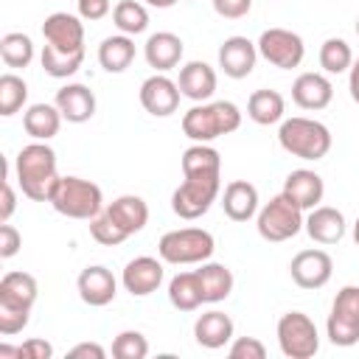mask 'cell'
I'll return each mask as SVG.
<instances>
[{
  "label": "cell",
  "instance_id": "cell-32",
  "mask_svg": "<svg viewBox=\"0 0 359 359\" xmlns=\"http://www.w3.org/2000/svg\"><path fill=\"white\" fill-rule=\"evenodd\" d=\"M39 62H42V70L50 76V79H70L73 73H79L81 62H84V50H76V53H65V50H56L53 45H42V53H39Z\"/></svg>",
  "mask_w": 359,
  "mask_h": 359
},
{
  "label": "cell",
  "instance_id": "cell-15",
  "mask_svg": "<svg viewBox=\"0 0 359 359\" xmlns=\"http://www.w3.org/2000/svg\"><path fill=\"white\" fill-rule=\"evenodd\" d=\"M42 36L56 50H65V53L84 50V22L76 14H67V11L48 14L42 22Z\"/></svg>",
  "mask_w": 359,
  "mask_h": 359
},
{
  "label": "cell",
  "instance_id": "cell-18",
  "mask_svg": "<svg viewBox=\"0 0 359 359\" xmlns=\"http://www.w3.org/2000/svg\"><path fill=\"white\" fill-rule=\"evenodd\" d=\"M345 227H348V224H345L342 210H337V208H331V205H317V208H311L309 216H306V222H303V230L309 233V238H311L314 244H323V247L339 244L342 236H345Z\"/></svg>",
  "mask_w": 359,
  "mask_h": 359
},
{
  "label": "cell",
  "instance_id": "cell-33",
  "mask_svg": "<svg viewBox=\"0 0 359 359\" xmlns=\"http://www.w3.org/2000/svg\"><path fill=\"white\" fill-rule=\"evenodd\" d=\"M112 22L121 34L126 36H137L149 28V11L143 3L137 0H121L115 8H112Z\"/></svg>",
  "mask_w": 359,
  "mask_h": 359
},
{
  "label": "cell",
  "instance_id": "cell-48",
  "mask_svg": "<svg viewBox=\"0 0 359 359\" xmlns=\"http://www.w3.org/2000/svg\"><path fill=\"white\" fill-rule=\"evenodd\" d=\"M353 241H356V247H359V216H356V222H353Z\"/></svg>",
  "mask_w": 359,
  "mask_h": 359
},
{
  "label": "cell",
  "instance_id": "cell-7",
  "mask_svg": "<svg viewBox=\"0 0 359 359\" xmlns=\"http://www.w3.org/2000/svg\"><path fill=\"white\" fill-rule=\"evenodd\" d=\"M216 250V241L208 230L202 227H180V230H168L160 236L157 241V255L165 264L174 266H185V264H202L210 261Z\"/></svg>",
  "mask_w": 359,
  "mask_h": 359
},
{
  "label": "cell",
  "instance_id": "cell-17",
  "mask_svg": "<svg viewBox=\"0 0 359 359\" xmlns=\"http://www.w3.org/2000/svg\"><path fill=\"white\" fill-rule=\"evenodd\" d=\"M258 62V45L241 34L227 36L219 45V67L230 79H247Z\"/></svg>",
  "mask_w": 359,
  "mask_h": 359
},
{
  "label": "cell",
  "instance_id": "cell-45",
  "mask_svg": "<svg viewBox=\"0 0 359 359\" xmlns=\"http://www.w3.org/2000/svg\"><path fill=\"white\" fill-rule=\"evenodd\" d=\"M14 208H17V194H14V188H11V182L6 177V182H3V202H0V222H8Z\"/></svg>",
  "mask_w": 359,
  "mask_h": 359
},
{
  "label": "cell",
  "instance_id": "cell-6",
  "mask_svg": "<svg viewBox=\"0 0 359 359\" xmlns=\"http://www.w3.org/2000/svg\"><path fill=\"white\" fill-rule=\"evenodd\" d=\"M48 202L53 205L56 213L67 219H81V222H90L104 210L101 188L81 177H59Z\"/></svg>",
  "mask_w": 359,
  "mask_h": 359
},
{
  "label": "cell",
  "instance_id": "cell-10",
  "mask_svg": "<svg viewBox=\"0 0 359 359\" xmlns=\"http://www.w3.org/2000/svg\"><path fill=\"white\" fill-rule=\"evenodd\" d=\"M278 345L280 353L289 359H311L320 351V334L309 314L303 311H286L278 320Z\"/></svg>",
  "mask_w": 359,
  "mask_h": 359
},
{
  "label": "cell",
  "instance_id": "cell-36",
  "mask_svg": "<svg viewBox=\"0 0 359 359\" xmlns=\"http://www.w3.org/2000/svg\"><path fill=\"white\" fill-rule=\"evenodd\" d=\"M28 101V84L17 73H3L0 76V115L11 118L17 115Z\"/></svg>",
  "mask_w": 359,
  "mask_h": 359
},
{
  "label": "cell",
  "instance_id": "cell-31",
  "mask_svg": "<svg viewBox=\"0 0 359 359\" xmlns=\"http://www.w3.org/2000/svg\"><path fill=\"white\" fill-rule=\"evenodd\" d=\"M135 62V42L126 34H112L98 45V65L107 73H123Z\"/></svg>",
  "mask_w": 359,
  "mask_h": 359
},
{
  "label": "cell",
  "instance_id": "cell-40",
  "mask_svg": "<svg viewBox=\"0 0 359 359\" xmlns=\"http://www.w3.org/2000/svg\"><path fill=\"white\" fill-rule=\"evenodd\" d=\"M20 247H22V236H20V230H17L14 224L3 222V224H0V258H3V261L14 258V255L20 252Z\"/></svg>",
  "mask_w": 359,
  "mask_h": 359
},
{
  "label": "cell",
  "instance_id": "cell-39",
  "mask_svg": "<svg viewBox=\"0 0 359 359\" xmlns=\"http://www.w3.org/2000/svg\"><path fill=\"white\" fill-rule=\"evenodd\" d=\"M227 356L230 359H264L266 348L258 337H236L227 348Z\"/></svg>",
  "mask_w": 359,
  "mask_h": 359
},
{
  "label": "cell",
  "instance_id": "cell-4",
  "mask_svg": "<svg viewBox=\"0 0 359 359\" xmlns=\"http://www.w3.org/2000/svg\"><path fill=\"white\" fill-rule=\"evenodd\" d=\"M241 126V109L233 101H202L182 115V132L194 143H210Z\"/></svg>",
  "mask_w": 359,
  "mask_h": 359
},
{
  "label": "cell",
  "instance_id": "cell-8",
  "mask_svg": "<svg viewBox=\"0 0 359 359\" xmlns=\"http://www.w3.org/2000/svg\"><path fill=\"white\" fill-rule=\"evenodd\" d=\"M303 222H306L303 208H297L286 194L272 196L264 208H258V216H255L258 236L264 241H272V244L294 238L303 230Z\"/></svg>",
  "mask_w": 359,
  "mask_h": 359
},
{
  "label": "cell",
  "instance_id": "cell-35",
  "mask_svg": "<svg viewBox=\"0 0 359 359\" xmlns=\"http://www.w3.org/2000/svg\"><path fill=\"white\" fill-rule=\"evenodd\" d=\"M353 65V50L345 39L339 36H328L323 45H320V67L331 76H339L345 70H351Z\"/></svg>",
  "mask_w": 359,
  "mask_h": 359
},
{
  "label": "cell",
  "instance_id": "cell-1",
  "mask_svg": "<svg viewBox=\"0 0 359 359\" xmlns=\"http://www.w3.org/2000/svg\"><path fill=\"white\" fill-rule=\"evenodd\" d=\"M222 191V157L210 143H194L182 151V182L171 194V210L194 222L210 210Z\"/></svg>",
  "mask_w": 359,
  "mask_h": 359
},
{
  "label": "cell",
  "instance_id": "cell-22",
  "mask_svg": "<svg viewBox=\"0 0 359 359\" xmlns=\"http://www.w3.org/2000/svg\"><path fill=\"white\" fill-rule=\"evenodd\" d=\"M177 84H180V93L185 98H191L194 104H202V101H208L216 93V70L208 62L194 59V62L180 67Z\"/></svg>",
  "mask_w": 359,
  "mask_h": 359
},
{
  "label": "cell",
  "instance_id": "cell-30",
  "mask_svg": "<svg viewBox=\"0 0 359 359\" xmlns=\"http://www.w3.org/2000/svg\"><path fill=\"white\" fill-rule=\"evenodd\" d=\"M168 300H171V306L177 311H196L205 303V294H202V283H199L196 269L194 272H177L168 280Z\"/></svg>",
  "mask_w": 359,
  "mask_h": 359
},
{
  "label": "cell",
  "instance_id": "cell-24",
  "mask_svg": "<svg viewBox=\"0 0 359 359\" xmlns=\"http://www.w3.org/2000/svg\"><path fill=\"white\" fill-rule=\"evenodd\" d=\"M233 331H236V325H233L230 314H224L219 309L199 314L196 323H194V339H196V345H202L208 351L224 348L233 339Z\"/></svg>",
  "mask_w": 359,
  "mask_h": 359
},
{
  "label": "cell",
  "instance_id": "cell-46",
  "mask_svg": "<svg viewBox=\"0 0 359 359\" xmlns=\"http://www.w3.org/2000/svg\"><path fill=\"white\" fill-rule=\"evenodd\" d=\"M348 90H351V98L359 104V59H353V65L348 70Z\"/></svg>",
  "mask_w": 359,
  "mask_h": 359
},
{
  "label": "cell",
  "instance_id": "cell-16",
  "mask_svg": "<svg viewBox=\"0 0 359 359\" xmlns=\"http://www.w3.org/2000/svg\"><path fill=\"white\" fill-rule=\"evenodd\" d=\"M76 289H79V297L93 306V309H101V306H109L118 294V280L115 275L101 266V264H93V266H84L79 272V280H76Z\"/></svg>",
  "mask_w": 359,
  "mask_h": 359
},
{
  "label": "cell",
  "instance_id": "cell-29",
  "mask_svg": "<svg viewBox=\"0 0 359 359\" xmlns=\"http://www.w3.org/2000/svg\"><path fill=\"white\" fill-rule=\"evenodd\" d=\"M283 112H286V101H283V95L278 90H255L247 98V115L258 126L280 123L283 121Z\"/></svg>",
  "mask_w": 359,
  "mask_h": 359
},
{
  "label": "cell",
  "instance_id": "cell-43",
  "mask_svg": "<svg viewBox=\"0 0 359 359\" xmlns=\"http://www.w3.org/2000/svg\"><path fill=\"white\" fill-rule=\"evenodd\" d=\"M53 356V345L45 339H25L20 345V359H50Z\"/></svg>",
  "mask_w": 359,
  "mask_h": 359
},
{
  "label": "cell",
  "instance_id": "cell-23",
  "mask_svg": "<svg viewBox=\"0 0 359 359\" xmlns=\"http://www.w3.org/2000/svg\"><path fill=\"white\" fill-rule=\"evenodd\" d=\"M222 208L230 222H250L258 216V188L247 180H233L224 185Z\"/></svg>",
  "mask_w": 359,
  "mask_h": 359
},
{
  "label": "cell",
  "instance_id": "cell-38",
  "mask_svg": "<svg viewBox=\"0 0 359 359\" xmlns=\"http://www.w3.org/2000/svg\"><path fill=\"white\" fill-rule=\"evenodd\" d=\"M90 236H93L98 244H104V247H115V244H121V241L129 238L104 210H101L95 219H90Z\"/></svg>",
  "mask_w": 359,
  "mask_h": 359
},
{
  "label": "cell",
  "instance_id": "cell-12",
  "mask_svg": "<svg viewBox=\"0 0 359 359\" xmlns=\"http://www.w3.org/2000/svg\"><path fill=\"white\" fill-rule=\"evenodd\" d=\"M289 275L300 289H323L334 275V261L325 250H300L289 264Z\"/></svg>",
  "mask_w": 359,
  "mask_h": 359
},
{
  "label": "cell",
  "instance_id": "cell-25",
  "mask_svg": "<svg viewBox=\"0 0 359 359\" xmlns=\"http://www.w3.org/2000/svg\"><path fill=\"white\" fill-rule=\"evenodd\" d=\"M143 56L149 62V67H154L157 73H165V70H174L182 59V39L171 31H157L146 39L143 45Z\"/></svg>",
  "mask_w": 359,
  "mask_h": 359
},
{
  "label": "cell",
  "instance_id": "cell-2",
  "mask_svg": "<svg viewBox=\"0 0 359 359\" xmlns=\"http://www.w3.org/2000/svg\"><path fill=\"white\" fill-rule=\"evenodd\" d=\"M14 174L20 191L34 202H48L50 191L59 180L56 171V151L48 146V140H34L22 146L14 157Z\"/></svg>",
  "mask_w": 359,
  "mask_h": 359
},
{
  "label": "cell",
  "instance_id": "cell-21",
  "mask_svg": "<svg viewBox=\"0 0 359 359\" xmlns=\"http://www.w3.org/2000/svg\"><path fill=\"white\" fill-rule=\"evenodd\" d=\"M53 104L67 123H84L95 115V93L87 84H65L56 90Z\"/></svg>",
  "mask_w": 359,
  "mask_h": 359
},
{
  "label": "cell",
  "instance_id": "cell-27",
  "mask_svg": "<svg viewBox=\"0 0 359 359\" xmlns=\"http://www.w3.org/2000/svg\"><path fill=\"white\" fill-rule=\"evenodd\" d=\"M62 112L56 104H31L22 112V129L34 137V140H50L59 135L62 126Z\"/></svg>",
  "mask_w": 359,
  "mask_h": 359
},
{
  "label": "cell",
  "instance_id": "cell-41",
  "mask_svg": "<svg viewBox=\"0 0 359 359\" xmlns=\"http://www.w3.org/2000/svg\"><path fill=\"white\" fill-rule=\"evenodd\" d=\"M210 3H213V11L224 20H241L252 8V0H210Z\"/></svg>",
  "mask_w": 359,
  "mask_h": 359
},
{
  "label": "cell",
  "instance_id": "cell-11",
  "mask_svg": "<svg viewBox=\"0 0 359 359\" xmlns=\"http://www.w3.org/2000/svg\"><path fill=\"white\" fill-rule=\"evenodd\" d=\"M255 45H258V56H264L278 70L300 67V62L306 56L303 36L289 28H266V31H261Z\"/></svg>",
  "mask_w": 359,
  "mask_h": 359
},
{
  "label": "cell",
  "instance_id": "cell-44",
  "mask_svg": "<svg viewBox=\"0 0 359 359\" xmlns=\"http://www.w3.org/2000/svg\"><path fill=\"white\" fill-rule=\"evenodd\" d=\"M67 356H70V359H104L107 351H104V345H98V342H79V345H73V348L67 351Z\"/></svg>",
  "mask_w": 359,
  "mask_h": 359
},
{
  "label": "cell",
  "instance_id": "cell-26",
  "mask_svg": "<svg viewBox=\"0 0 359 359\" xmlns=\"http://www.w3.org/2000/svg\"><path fill=\"white\" fill-rule=\"evenodd\" d=\"M104 213H107L126 236L140 233V230L146 227V222H149V205H146L140 196H135V194H123V196L112 199V202L104 208Z\"/></svg>",
  "mask_w": 359,
  "mask_h": 359
},
{
  "label": "cell",
  "instance_id": "cell-3",
  "mask_svg": "<svg viewBox=\"0 0 359 359\" xmlns=\"http://www.w3.org/2000/svg\"><path fill=\"white\" fill-rule=\"evenodd\" d=\"M39 283L31 272H6L0 278V334L14 337L20 334L36 303Z\"/></svg>",
  "mask_w": 359,
  "mask_h": 359
},
{
  "label": "cell",
  "instance_id": "cell-37",
  "mask_svg": "<svg viewBox=\"0 0 359 359\" xmlns=\"http://www.w3.org/2000/svg\"><path fill=\"white\" fill-rule=\"evenodd\" d=\"M112 356L115 359H146L149 356V339L140 331H121L112 339Z\"/></svg>",
  "mask_w": 359,
  "mask_h": 359
},
{
  "label": "cell",
  "instance_id": "cell-14",
  "mask_svg": "<svg viewBox=\"0 0 359 359\" xmlns=\"http://www.w3.org/2000/svg\"><path fill=\"white\" fill-rule=\"evenodd\" d=\"M163 258H151V255H137L132 258L123 272H121V283L123 289L132 294V297H149L151 292L160 289L163 278H165V269H163Z\"/></svg>",
  "mask_w": 359,
  "mask_h": 359
},
{
  "label": "cell",
  "instance_id": "cell-13",
  "mask_svg": "<svg viewBox=\"0 0 359 359\" xmlns=\"http://www.w3.org/2000/svg\"><path fill=\"white\" fill-rule=\"evenodd\" d=\"M140 104H143V109L149 112V115H154V118H168V115H174L177 112V107H180V84L174 81V79H168L165 73H154V76H149L143 84H140Z\"/></svg>",
  "mask_w": 359,
  "mask_h": 359
},
{
  "label": "cell",
  "instance_id": "cell-28",
  "mask_svg": "<svg viewBox=\"0 0 359 359\" xmlns=\"http://www.w3.org/2000/svg\"><path fill=\"white\" fill-rule=\"evenodd\" d=\"M199 283H202V294H205V303H222L230 297L233 292V272L224 266V264H216V261H202L199 269Z\"/></svg>",
  "mask_w": 359,
  "mask_h": 359
},
{
  "label": "cell",
  "instance_id": "cell-9",
  "mask_svg": "<svg viewBox=\"0 0 359 359\" xmlns=\"http://www.w3.org/2000/svg\"><path fill=\"white\" fill-rule=\"evenodd\" d=\"M325 334L337 348H351L359 342V286L348 283L337 292L325 320Z\"/></svg>",
  "mask_w": 359,
  "mask_h": 359
},
{
  "label": "cell",
  "instance_id": "cell-47",
  "mask_svg": "<svg viewBox=\"0 0 359 359\" xmlns=\"http://www.w3.org/2000/svg\"><path fill=\"white\" fill-rule=\"evenodd\" d=\"M143 3H149V6H154V8H171L177 0H143Z\"/></svg>",
  "mask_w": 359,
  "mask_h": 359
},
{
  "label": "cell",
  "instance_id": "cell-42",
  "mask_svg": "<svg viewBox=\"0 0 359 359\" xmlns=\"http://www.w3.org/2000/svg\"><path fill=\"white\" fill-rule=\"evenodd\" d=\"M76 8H79L81 20L95 22V20H104L112 6H109V0H76Z\"/></svg>",
  "mask_w": 359,
  "mask_h": 359
},
{
  "label": "cell",
  "instance_id": "cell-19",
  "mask_svg": "<svg viewBox=\"0 0 359 359\" xmlns=\"http://www.w3.org/2000/svg\"><path fill=\"white\" fill-rule=\"evenodd\" d=\"M280 194H286L297 208L311 210V208H317V205L323 202L325 182H323V177H320L317 171H311V168H294V171L286 174Z\"/></svg>",
  "mask_w": 359,
  "mask_h": 359
},
{
  "label": "cell",
  "instance_id": "cell-34",
  "mask_svg": "<svg viewBox=\"0 0 359 359\" xmlns=\"http://www.w3.org/2000/svg\"><path fill=\"white\" fill-rule=\"evenodd\" d=\"M0 59L6 67H28L34 62V42L22 31H11L0 39Z\"/></svg>",
  "mask_w": 359,
  "mask_h": 359
},
{
  "label": "cell",
  "instance_id": "cell-5",
  "mask_svg": "<svg viewBox=\"0 0 359 359\" xmlns=\"http://www.w3.org/2000/svg\"><path fill=\"white\" fill-rule=\"evenodd\" d=\"M278 143L286 154L300 160H323L331 151V132L314 118H283L278 129Z\"/></svg>",
  "mask_w": 359,
  "mask_h": 359
},
{
  "label": "cell",
  "instance_id": "cell-20",
  "mask_svg": "<svg viewBox=\"0 0 359 359\" xmlns=\"http://www.w3.org/2000/svg\"><path fill=\"white\" fill-rule=\"evenodd\" d=\"M334 98V84L323 73H300L292 84V101L300 109H325Z\"/></svg>",
  "mask_w": 359,
  "mask_h": 359
},
{
  "label": "cell",
  "instance_id": "cell-49",
  "mask_svg": "<svg viewBox=\"0 0 359 359\" xmlns=\"http://www.w3.org/2000/svg\"><path fill=\"white\" fill-rule=\"evenodd\" d=\"M356 34H359V17H356Z\"/></svg>",
  "mask_w": 359,
  "mask_h": 359
}]
</instances>
